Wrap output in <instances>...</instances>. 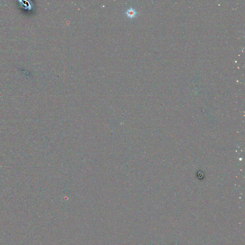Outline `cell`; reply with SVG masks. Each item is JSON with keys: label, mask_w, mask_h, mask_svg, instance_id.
Here are the masks:
<instances>
[{"label": "cell", "mask_w": 245, "mask_h": 245, "mask_svg": "<svg viewBox=\"0 0 245 245\" xmlns=\"http://www.w3.org/2000/svg\"><path fill=\"white\" fill-rule=\"evenodd\" d=\"M137 12H136V11L134 9H133L132 8L128 9L126 12V15L128 17L131 18L135 17L136 15H137Z\"/></svg>", "instance_id": "cell-1"}, {"label": "cell", "mask_w": 245, "mask_h": 245, "mask_svg": "<svg viewBox=\"0 0 245 245\" xmlns=\"http://www.w3.org/2000/svg\"><path fill=\"white\" fill-rule=\"evenodd\" d=\"M175 245H177V244H176Z\"/></svg>", "instance_id": "cell-2"}]
</instances>
